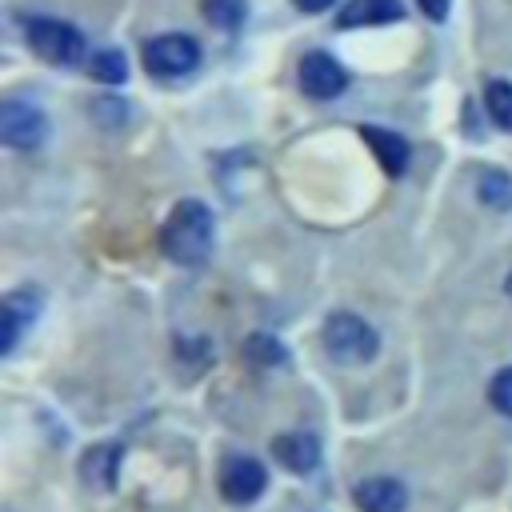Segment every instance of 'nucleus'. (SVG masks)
Instances as JSON below:
<instances>
[{
	"label": "nucleus",
	"instance_id": "dca6fc26",
	"mask_svg": "<svg viewBox=\"0 0 512 512\" xmlns=\"http://www.w3.org/2000/svg\"><path fill=\"white\" fill-rule=\"evenodd\" d=\"M476 188H480V200H484V204H492V208H512V176L488 168V172H480Z\"/></svg>",
	"mask_w": 512,
	"mask_h": 512
},
{
	"label": "nucleus",
	"instance_id": "6e6552de",
	"mask_svg": "<svg viewBox=\"0 0 512 512\" xmlns=\"http://www.w3.org/2000/svg\"><path fill=\"white\" fill-rule=\"evenodd\" d=\"M360 136H364V144L376 152V160L384 164L388 176H400V172L408 168L412 148H408L404 136H396L392 128H380V124H360Z\"/></svg>",
	"mask_w": 512,
	"mask_h": 512
},
{
	"label": "nucleus",
	"instance_id": "a211bd4d",
	"mask_svg": "<svg viewBox=\"0 0 512 512\" xmlns=\"http://www.w3.org/2000/svg\"><path fill=\"white\" fill-rule=\"evenodd\" d=\"M488 400H492V408H496V412L512 416V364H508V368H500V372L492 376V384H488Z\"/></svg>",
	"mask_w": 512,
	"mask_h": 512
},
{
	"label": "nucleus",
	"instance_id": "ddd939ff",
	"mask_svg": "<svg viewBox=\"0 0 512 512\" xmlns=\"http://www.w3.org/2000/svg\"><path fill=\"white\" fill-rule=\"evenodd\" d=\"M484 108H488V116H492L496 128L512 132V84H508V80H488V88H484Z\"/></svg>",
	"mask_w": 512,
	"mask_h": 512
},
{
	"label": "nucleus",
	"instance_id": "2eb2a0df",
	"mask_svg": "<svg viewBox=\"0 0 512 512\" xmlns=\"http://www.w3.org/2000/svg\"><path fill=\"white\" fill-rule=\"evenodd\" d=\"M244 16H248V4H244V0H204V20H208L212 28L232 32V28L244 24Z\"/></svg>",
	"mask_w": 512,
	"mask_h": 512
},
{
	"label": "nucleus",
	"instance_id": "9b49d317",
	"mask_svg": "<svg viewBox=\"0 0 512 512\" xmlns=\"http://www.w3.org/2000/svg\"><path fill=\"white\" fill-rule=\"evenodd\" d=\"M272 456L288 468V472H312L320 464V440L308 432H288L272 440Z\"/></svg>",
	"mask_w": 512,
	"mask_h": 512
},
{
	"label": "nucleus",
	"instance_id": "1a4fd4ad",
	"mask_svg": "<svg viewBox=\"0 0 512 512\" xmlns=\"http://www.w3.org/2000/svg\"><path fill=\"white\" fill-rule=\"evenodd\" d=\"M356 504H360V512H404L408 492L392 476H368L356 484Z\"/></svg>",
	"mask_w": 512,
	"mask_h": 512
},
{
	"label": "nucleus",
	"instance_id": "412c9836",
	"mask_svg": "<svg viewBox=\"0 0 512 512\" xmlns=\"http://www.w3.org/2000/svg\"><path fill=\"white\" fill-rule=\"evenodd\" d=\"M300 12H328V8H336V0H292Z\"/></svg>",
	"mask_w": 512,
	"mask_h": 512
},
{
	"label": "nucleus",
	"instance_id": "7ed1b4c3",
	"mask_svg": "<svg viewBox=\"0 0 512 512\" xmlns=\"http://www.w3.org/2000/svg\"><path fill=\"white\" fill-rule=\"evenodd\" d=\"M324 348L340 364H368L380 348V336L368 320H360L352 312H332L324 320Z\"/></svg>",
	"mask_w": 512,
	"mask_h": 512
},
{
	"label": "nucleus",
	"instance_id": "f8f14e48",
	"mask_svg": "<svg viewBox=\"0 0 512 512\" xmlns=\"http://www.w3.org/2000/svg\"><path fill=\"white\" fill-rule=\"evenodd\" d=\"M116 468H120V444H92L80 460V476L88 484H100V488L116 484Z\"/></svg>",
	"mask_w": 512,
	"mask_h": 512
},
{
	"label": "nucleus",
	"instance_id": "4468645a",
	"mask_svg": "<svg viewBox=\"0 0 512 512\" xmlns=\"http://www.w3.org/2000/svg\"><path fill=\"white\" fill-rule=\"evenodd\" d=\"M88 72H92L96 80H104V84H124V80H128V60H124V52H116V48H100V52H92Z\"/></svg>",
	"mask_w": 512,
	"mask_h": 512
},
{
	"label": "nucleus",
	"instance_id": "39448f33",
	"mask_svg": "<svg viewBox=\"0 0 512 512\" xmlns=\"http://www.w3.org/2000/svg\"><path fill=\"white\" fill-rule=\"evenodd\" d=\"M44 136H48V116L40 112V104L20 100V96H12V100L0 104V140L8 148L32 152V148L44 144Z\"/></svg>",
	"mask_w": 512,
	"mask_h": 512
},
{
	"label": "nucleus",
	"instance_id": "f03ea898",
	"mask_svg": "<svg viewBox=\"0 0 512 512\" xmlns=\"http://www.w3.org/2000/svg\"><path fill=\"white\" fill-rule=\"evenodd\" d=\"M24 36L32 44V52L56 68H72L84 60V36L76 24L68 20H56V16H32L24 24Z\"/></svg>",
	"mask_w": 512,
	"mask_h": 512
},
{
	"label": "nucleus",
	"instance_id": "0eeeda50",
	"mask_svg": "<svg viewBox=\"0 0 512 512\" xmlns=\"http://www.w3.org/2000/svg\"><path fill=\"white\" fill-rule=\"evenodd\" d=\"M268 488V468L256 456H228L220 468V492L232 504H252Z\"/></svg>",
	"mask_w": 512,
	"mask_h": 512
},
{
	"label": "nucleus",
	"instance_id": "6ab92c4d",
	"mask_svg": "<svg viewBox=\"0 0 512 512\" xmlns=\"http://www.w3.org/2000/svg\"><path fill=\"white\" fill-rule=\"evenodd\" d=\"M20 324H28V320H24V316H20V312H16V308L4 300V312H0V348H4V352H12V348H16Z\"/></svg>",
	"mask_w": 512,
	"mask_h": 512
},
{
	"label": "nucleus",
	"instance_id": "aec40b11",
	"mask_svg": "<svg viewBox=\"0 0 512 512\" xmlns=\"http://www.w3.org/2000/svg\"><path fill=\"white\" fill-rule=\"evenodd\" d=\"M416 4L424 8L428 20H444V16H448V0H416Z\"/></svg>",
	"mask_w": 512,
	"mask_h": 512
},
{
	"label": "nucleus",
	"instance_id": "9d476101",
	"mask_svg": "<svg viewBox=\"0 0 512 512\" xmlns=\"http://www.w3.org/2000/svg\"><path fill=\"white\" fill-rule=\"evenodd\" d=\"M400 16H404L400 0H348L336 12V24L340 28H368V24H396Z\"/></svg>",
	"mask_w": 512,
	"mask_h": 512
},
{
	"label": "nucleus",
	"instance_id": "20e7f679",
	"mask_svg": "<svg viewBox=\"0 0 512 512\" xmlns=\"http://www.w3.org/2000/svg\"><path fill=\"white\" fill-rule=\"evenodd\" d=\"M140 56L152 76H188L200 64V44L188 32H164V36L144 40Z\"/></svg>",
	"mask_w": 512,
	"mask_h": 512
},
{
	"label": "nucleus",
	"instance_id": "423d86ee",
	"mask_svg": "<svg viewBox=\"0 0 512 512\" xmlns=\"http://www.w3.org/2000/svg\"><path fill=\"white\" fill-rule=\"evenodd\" d=\"M296 80H300L304 96H312V100H336L348 88L344 64L336 56H328V52H308L300 60V68H296Z\"/></svg>",
	"mask_w": 512,
	"mask_h": 512
},
{
	"label": "nucleus",
	"instance_id": "f257e3e1",
	"mask_svg": "<svg viewBox=\"0 0 512 512\" xmlns=\"http://www.w3.org/2000/svg\"><path fill=\"white\" fill-rule=\"evenodd\" d=\"M216 216L204 200H180L160 224V248L180 268H200L212 256Z\"/></svg>",
	"mask_w": 512,
	"mask_h": 512
},
{
	"label": "nucleus",
	"instance_id": "f3484780",
	"mask_svg": "<svg viewBox=\"0 0 512 512\" xmlns=\"http://www.w3.org/2000/svg\"><path fill=\"white\" fill-rule=\"evenodd\" d=\"M244 356L252 360V364H264V368H276V364H284V344L276 340V336H248L244 340Z\"/></svg>",
	"mask_w": 512,
	"mask_h": 512
},
{
	"label": "nucleus",
	"instance_id": "4be33fe9",
	"mask_svg": "<svg viewBox=\"0 0 512 512\" xmlns=\"http://www.w3.org/2000/svg\"><path fill=\"white\" fill-rule=\"evenodd\" d=\"M504 288H508V296H512V272H508V280H504Z\"/></svg>",
	"mask_w": 512,
	"mask_h": 512
}]
</instances>
